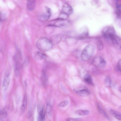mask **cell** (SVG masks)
<instances>
[{
	"label": "cell",
	"mask_w": 121,
	"mask_h": 121,
	"mask_svg": "<svg viewBox=\"0 0 121 121\" xmlns=\"http://www.w3.org/2000/svg\"><path fill=\"white\" fill-rule=\"evenodd\" d=\"M36 44L38 49L43 52L49 50L52 48L53 45L51 40L45 37L39 39L37 41Z\"/></svg>",
	"instance_id": "6da1fadb"
},
{
	"label": "cell",
	"mask_w": 121,
	"mask_h": 121,
	"mask_svg": "<svg viewBox=\"0 0 121 121\" xmlns=\"http://www.w3.org/2000/svg\"><path fill=\"white\" fill-rule=\"evenodd\" d=\"M95 50L94 46L92 44L87 45L84 49L81 55L82 59L84 61L89 60L93 56Z\"/></svg>",
	"instance_id": "7a4b0ae2"
},
{
	"label": "cell",
	"mask_w": 121,
	"mask_h": 121,
	"mask_svg": "<svg viewBox=\"0 0 121 121\" xmlns=\"http://www.w3.org/2000/svg\"><path fill=\"white\" fill-rule=\"evenodd\" d=\"M102 34L104 38L112 41L113 37L116 35L115 31L113 26H108L103 29L102 31Z\"/></svg>",
	"instance_id": "3957f363"
},
{
	"label": "cell",
	"mask_w": 121,
	"mask_h": 121,
	"mask_svg": "<svg viewBox=\"0 0 121 121\" xmlns=\"http://www.w3.org/2000/svg\"><path fill=\"white\" fill-rule=\"evenodd\" d=\"M92 64L95 67L99 68H103L106 65L105 60L100 56H98L95 57L93 60Z\"/></svg>",
	"instance_id": "277c9868"
},
{
	"label": "cell",
	"mask_w": 121,
	"mask_h": 121,
	"mask_svg": "<svg viewBox=\"0 0 121 121\" xmlns=\"http://www.w3.org/2000/svg\"><path fill=\"white\" fill-rule=\"evenodd\" d=\"M10 71L8 70L5 72L4 75L3 87L4 91H6L9 87L10 80Z\"/></svg>",
	"instance_id": "5b68a950"
},
{
	"label": "cell",
	"mask_w": 121,
	"mask_h": 121,
	"mask_svg": "<svg viewBox=\"0 0 121 121\" xmlns=\"http://www.w3.org/2000/svg\"><path fill=\"white\" fill-rule=\"evenodd\" d=\"M46 12L41 14L39 17L40 20L42 21H46L50 17L51 14L50 9L47 7H45Z\"/></svg>",
	"instance_id": "8992f818"
},
{
	"label": "cell",
	"mask_w": 121,
	"mask_h": 121,
	"mask_svg": "<svg viewBox=\"0 0 121 121\" xmlns=\"http://www.w3.org/2000/svg\"><path fill=\"white\" fill-rule=\"evenodd\" d=\"M112 41L114 46L121 50V38L116 35L112 38Z\"/></svg>",
	"instance_id": "52a82bcc"
},
{
	"label": "cell",
	"mask_w": 121,
	"mask_h": 121,
	"mask_svg": "<svg viewBox=\"0 0 121 121\" xmlns=\"http://www.w3.org/2000/svg\"><path fill=\"white\" fill-rule=\"evenodd\" d=\"M73 12V9L72 7L68 4H66L63 6L61 12L69 16Z\"/></svg>",
	"instance_id": "ba28073f"
},
{
	"label": "cell",
	"mask_w": 121,
	"mask_h": 121,
	"mask_svg": "<svg viewBox=\"0 0 121 121\" xmlns=\"http://www.w3.org/2000/svg\"><path fill=\"white\" fill-rule=\"evenodd\" d=\"M75 92L78 95L83 97L87 96L90 94V91L88 90L84 89L79 90H74Z\"/></svg>",
	"instance_id": "9c48e42d"
},
{
	"label": "cell",
	"mask_w": 121,
	"mask_h": 121,
	"mask_svg": "<svg viewBox=\"0 0 121 121\" xmlns=\"http://www.w3.org/2000/svg\"><path fill=\"white\" fill-rule=\"evenodd\" d=\"M41 80L43 86L44 87L46 86L48 84V78L47 74L44 70H43L42 72Z\"/></svg>",
	"instance_id": "30bf717a"
},
{
	"label": "cell",
	"mask_w": 121,
	"mask_h": 121,
	"mask_svg": "<svg viewBox=\"0 0 121 121\" xmlns=\"http://www.w3.org/2000/svg\"><path fill=\"white\" fill-rule=\"evenodd\" d=\"M69 22L67 19H59L55 23L54 26L57 27H61L67 24Z\"/></svg>",
	"instance_id": "8fae6325"
},
{
	"label": "cell",
	"mask_w": 121,
	"mask_h": 121,
	"mask_svg": "<svg viewBox=\"0 0 121 121\" xmlns=\"http://www.w3.org/2000/svg\"><path fill=\"white\" fill-rule=\"evenodd\" d=\"M61 39V37L59 35H56L52 36L50 40L53 44H55L59 43Z\"/></svg>",
	"instance_id": "7c38bea8"
},
{
	"label": "cell",
	"mask_w": 121,
	"mask_h": 121,
	"mask_svg": "<svg viewBox=\"0 0 121 121\" xmlns=\"http://www.w3.org/2000/svg\"><path fill=\"white\" fill-rule=\"evenodd\" d=\"M35 0H28L27 3V9L30 11L33 10L35 8Z\"/></svg>",
	"instance_id": "4fadbf2b"
},
{
	"label": "cell",
	"mask_w": 121,
	"mask_h": 121,
	"mask_svg": "<svg viewBox=\"0 0 121 121\" xmlns=\"http://www.w3.org/2000/svg\"><path fill=\"white\" fill-rule=\"evenodd\" d=\"M84 78L85 81L87 84L92 85H93L91 77L90 75L86 74L84 76Z\"/></svg>",
	"instance_id": "5bb4252c"
},
{
	"label": "cell",
	"mask_w": 121,
	"mask_h": 121,
	"mask_svg": "<svg viewBox=\"0 0 121 121\" xmlns=\"http://www.w3.org/2000/svg\"><path fill=\"white\" fill-rule=\"evenodd\" d=\"M110 114L117 119L121 121V113L112 110L110 111Z\"/></svg>",
	"instance_id": "9a60e30c"
},
{
	"label": "cell",
	"mask_w": 121,
	"mask_h": 121,
	"mask_svg": "<svg viewBox=\"0 0 121 121\" xmlns=\"http://www.w3.org/2000/svg\"><path fill=\"white\" fill-rule=\"evenodd\" d=\"M97 106L98 110L99 112L108 119L110 120L109 117L108 115L104 110L102 108L101 106L99 104H98Z\"/></svg>",
	"instance_id": "2e32d148"
},
{
	"label": "cell",
	"mask_w": 121,
	"mask_h": 121,
	"mask_svg": "<svg viewBox=\"0 0 121 121\" xmlns=\"http://www.w3.org/2000/svg\"><path fill=\"white\" fill-rule=\"evenodd\" d=\"M90 111L86 110H79L77 111L76 112V114L80 116L86 115L89 114Z\"/></svg>",
	"instance_id": "e0dca14e"
},
{
	"label": "cell",
	"mask_w": 121,
	"mask_h": 121,
	"mask_svg": "<svg viewBox=\"0 0 121 121\" xmlns=\"http://www.w3.org/2000/svg\"><path fill=\"white\" fill-rule=\"evenodd\" d=\"M35 56L37 58L40 60L45 59L47 57L45 54L39 52H37L36 53Z\"/></svg>",
	"instance_id": "ac0fdd59"
},
{
	"label": "cell",
	"mask_w": 121,
	"mask_h": 121,
	"mask_svg": "<svg viewBox=\"0 0 121 121\" xmlns=\"http://www.w3.org/2000/svg\"><path fill=\"white\" fill-rule=\"evenodd\" d=\"M7 115V112L5 110H1L0 112V121H3L6 117Z\"/></svg>",
	"instance_id": "d6986e66"
},
{
	"label": "cell",
	"mask_w": 121,
	"mask_h": 121,
	"mask_svg": "<svg viewBox=\"0 0 121 121\" xmlns=\"http://www.w3.org/2000/svg\"><path fill=\"white\" fill-rule=\"evenodd\" d=\"M27 104V100L26 97L25 96L23 99V103L21 108V112L23 113L24 112Z\"/></svg>",
	"instance_id": "ffe728a7"
},
{
	"label": "cell",
	"mask_w": 121,
	"mask_h": 121,
	"mask_svg": "<svg viewBox=\"0 0 121 121\" xmlns=\"http://www.w3.org/2000/svg\"><path fill=\"white\" fill-rule=\"evenodd\" d=\"M46 112L47 115L49 116H51L52 114V108L51 105L48 104L47 105Z\"/></svg>",
	"instance_id": "44dd1931"
},
{
	"label": "cell",
	"mask_w": 121,
	"mask_h": 121,
	"mask_svg": "<svg viewBox=\"0 0 121 121\" xmlns=\"http://www.w3.org/2000/svg\"><path fill=\"white\" fill-rule=\"evenodd\" d=\"M105 85L108 87H110L111 84V81L109 77L106 76L104 80Z\"/></svg>",
	"instance_id": "7402d4cb"
},
{
	"label": "cell",
	"mask_w": 121,
	"mask_h": 121,
	"mask_svg": "<svg viewBox=\"0 0 121 121\" xmlns=\"http://www.w3.org/2000/svg\"><path fill=\"white\" fill-rule=\"evenodd\" d=\"M15 73L16 77H18L20 73V66H15Z\"/></svg>",
	"instance_id": "603a6c76"
},
{
	"label": "cell",
	"mask_w": 121,
	"mask_h": 121,
	"mask_svg": "<svg viewBox=\"0 0 121 121\" xmlns=\"http://www.w3.org/2000/svg\"><path fill=\"white\" fill-rule=\"evenodd\" d=\"M69 103V101L67 100L63 101L58 104V106L60 107H64L66 106Z\"/></svg>",
	"instance_id": "cb8c5ba5"
},
{
	"label": "cell",
	"mask_w": 121,
	"mask_h": 121,
	"mask_svg": "<svg viewBox=\"0 0 121 121\" xmlns=\"http://www.w3.org/2000/svg\"><path fill=\"white\" fill-rule=\"evenodd\" d=\"M116 7L117 10V13L118 16H120L121 15V4H117Z\"/></svg>",
	"instance_id": "d4e9b609"
},
{
	"label": "cell",
	"mask_w": 121,
	"mask_h": 121,
	"mask_svg": "<svg viewBox=\"0 0 121 121\" xmlns=\"http://www.w3.org/2000/svg\"><path fill=\"white\" fill-rule=\"evenodd\" d=\"M98 49L99 50H102L103 48V45L102 42L100 40L98 41L97 43Z\"/></svg>",
	"instance_id": "484cf974"
},
{
	"label": "cell",
	"mask_w": 121,
	"mask_h": 121,
	"mask_svg": "<svg viewBox=\"0 0 121 121\" xmlns=\"http://www.w3.org/2000/svg\"><path fill=\"white\" fill-rule=\"evenodd\" d=\"M6 18V15L4 13H0V20L1 21H4Z\"/></svg>",
	"instance_id": "4316f807"
},
{
	"label": "cell",
	"mask_w": 121,
	"mask_h": 121,
	"mask_svg": "<svg viewBox=\"0 0 121 121\" xmlns=\"http://www.w3.org/2000/svg\"><path fill=\"white\" fill-rule=\"evenodd\" d=\"M87 31H84L81 35V36L80 37L81 39H83L86 37L88 36V33Z\"/></svg>",
	"instance_id": "83f0119b"
},
{
	"label": "cell",
	"mask_w": 121,
	"mask_h": 121,
	"mask_svg": "<svg viewBox=\"0 0 121 121\" xmlns=\"http://www.w3.org/2000/svg\"><path fill=\"white\" fill-rule=\"evenodd\" d=\"M79 120V118H68L66 119V121H78Z\"/></svg>",
	"instance_id": "f1b7e54d"
},
{
	"label": "cell",
	"mask_w": 121,
	"mask_h": 121,
	"mask_svg": "<svg viewBox=\"0 0 121 121\" xmlns=\"http://www.w3.org/2000/svg\"><path fill=\"white\" fill-rule=\"evenodd\" d=\"M117 68L120 72H121V59L119 60L117 63Z\"/></svg>",
	"instance_id": "f546056e"
},
{
	"label": "cell",
	"mask_w": 121,
	"mask_h": 121,
	"mask_svg": "<svg viewBox=\"0 0 121 121\" xmlns=\"http://www.w3.org/2000/svg\"><path fill=\"white\" fill-rule=\"evenodd\" d=\"M38 121H45V119H42L38 118Z\"/></svg>",
	"instance_id": "4dcf8cb0"
},
{
	"label": "cell",
	"mask_w": 121,
	"mask_h": 121,
	"mask_svg": "<svg viewBox=\"0 0 121 121\" xmlns=\"http://www.w3.org/2000/svg\"><path fill=\"white\" fill-rule=\"evenodd\" d=\"M119 89L120 91L121 92V85L119 86Z\"/></svg>",
	"instance_id": "1f68e13d"
},
{
	"label": "cell",
	"mask_w": 121,
	"mask_h": 121,
	"mask_svg": "<svg viewBox=\"0 0 121 121\" xmlns=\"http://www.w3.org/2000/svg\"></svg>",
	"instance_id": "d6a6232c"
}]
</instances>
